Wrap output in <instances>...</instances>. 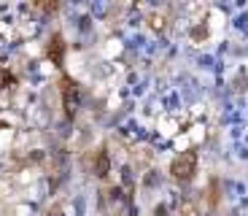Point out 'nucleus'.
Returning <instances> with one entry per match:
<instances>
[{
    "label": "nucleus",
    "mask_w": 248,
    "mask_h": 216,
    "mask_svg": "<svg viewBox=\"0 0 248 216\" xmlns=\"http://www.w3.org/2000/svg\"><path fill=\"white\" fill-rule=\"evenodd\" d=\"M149 27L154 33H165V27H168V17H165V14H151V17H149Z\"/></svg>",
    "instance_id": "20e7f679"
},
{
    "label": "nucleus",
    "mask_w": 248,
    "mask_h": 216,
    "mask_svg": "<svg viewBox=\"0 0 248 216\" xmlns=\"http://www.w3.org/2000/svg\"><path fill=\"white\" fill-rule=\"evenodd\" d=\"M3 46H6V38L0 35V51H3Z\"/></svg>",
    "instance_id": "0eeeda50"
},
{
    "label": "nucleus",
    "mask_w": 248,
    "mask_h": 216,
    "mask_svg": "<svg viewBox=\"0 0 248 216\" xmlns=\"http://www.w3.org/2000/svg\"><path fill=\"white\" fill-rule=\"evenodd\" d=\"M11 86H14V76L8 70H0V92L3 89H11Z\"/></svg>",
    "instance_id": "423d86ee"
},
{
    "label": "nucleus",
    "mask_w": 248,
    "mask_h": 216,
    "mask_svg": "<svg viewBox=\"0 0 248 216\" xmlns=\"http://www.w3.org/2000/svg\"><path fill=\"white\" fill-rule=\"evenodd\" d=\"M108 167H111L108 154H106V151H97V157H94V173H97V176H106Z\"/></svg>",
    "instance_id": "39448f33"
},
{
    "label": "nucleus",
    "mask_w": 248,
    "mask_h": 216,
    "mask_svg": "<svg viewBox=\"0 0 248 216\" xmlns=\"http://www.w3.org/2000/svg\"><path fill=\"white\" fill-rule=\"evenodd\" d=\"M46 54H49V60L54 65H62V57H65V41H62V35H51L49 46H46Z\"/></svg>",
    "instance_id": "7ed1b4c3"
},
{
    "label": "nucleus",
    "mask_w": 248,
    "mask_h": 216,
    "mask_svg": "<svg viewBox=\"0 0 248 216\" xmlns=\"http://www.w3.org/2000/svg\"><path fill=\"white\" fill-rule=\"evenodd\" d=\"M60 92H62V108H65V116L76 119L78 114V105H81V89L70 76H62L60 79Z\"/></svg>",
    "instance_id": "f257e3e1"
},
{
    "label": "nucleus",
    "mask_w": 248,
    "mask_h": 216,
    "mask_svg": "<svg viewBox=\"0 0 248 216\" xmlns=\"http://www.w3.org/2000/svg\"><path fill=\"white\" fill-rule=\"evenodd\" d=\"M194 170H197V154H194V151H184V154H178L173 160V165H170V176H173L175 181H181V184L192 181Z\"/></svg>",
    "instance_id": "f03ea898"
}]
</instances>
